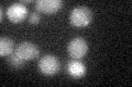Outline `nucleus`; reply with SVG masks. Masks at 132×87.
<instances>
[{
  "label": "nucleus",
  "mask_w": 132,
  "mask_h": 87,
  "mask_svg": "<svg viewBox=\"0 0 132 87\" xmlns=\"http://www.w3.org/2000/svg\"><path fill=\"white\" fill-rule=\"evenodd\" d=\"M94 19L93 11L87 6H77L69 13V22L75 27H86Z\"/></svg>",
  "instance_id": "obj_1"
},
{
  "label": "nucleus",
  "mask_w": 132,
  "mask_h": 87,
  "mask_svg": "<svg viewBox=\"0 0 132 87\" xmlns=\"http://www.w3.org/2000/svg\"><path fill=\"white\" fill-rule=\"evenodd\" d=\"M67 52L74 60H79L84 58L88 52V45L82 37H75L67 45Z\"/></svg>",
  "instance_id": "obj_2"
},
{
  "label": "nucleus",
  "mask_w": 132,
  "mask_h": 87,
  "mask_svg": "<svg viewBox=\"0 0 132 87\" xmlns=\"http://www.w3.org/2000/svg\"><path fill=\"white\" fill-rule=\"evenodd\" d=\"M61 63L59 58L53 55H45L39 61V70L44 75H54L60 71Z\"/></svg>",
  "instance_id": "obj_3"
},
{
  "label": "nucleus",
  "mask_w": 132,
  "mask_h": 87,
  "mask_svg": "<svg viewBox=\"0 0 132 87\" xmlns=\"http://www.w3.org/2000/svg\"><path fill=\"white\" fill-rule=\"evenodd\" d=\"M14 52L24 61L36 59L40 55V49L31 41H22L14 49Z\"/></svg>",
  "instance_id": "obj_4"
},
{
  "label": "nucleus",
  "mask_w": 132,
  "mask_h": 87,
  "mask_svg": "<svg viewBox=\"0 0 132 87\" xmlns=\"http://www.w3.org/2000/svg\"><path fill=\"white\" fill-rule=\"evenodd\" d=\"M28 8L27 6L22 3L21 1L20 2H14L10 5L7 9V16L11 22L13 23H19L22 22L28 16Z\"/></svg>",
  "instance_id": "obj_5"
},
{
  "label": "nucleus",
  "mask_w": 132,
  "mask_h": 87,
  "mask_svg": "<svg viewBox=\"0 0 132 87\" xmlns=\"http://www.w3.org/2000/svg\"><path fill=\"white\" fill-rule=\"evenodd\" d=\"M63 1L62 0H38L35 2L36 10L43 13H54L62 9Z\"/></svg>",
  "instance_id": "obj_6"
},
{
  "label": "nucleus",
  "mask_w": 132,
  "mask_h": 87,
  "mask_svg": "<svg viewBox=\"0 0 132 87\" xmlns=\"http://www.w3.org/2000/svg\"><path fill=\"white\" fill-rule=\"evenodd\" d=\"M66 71H67L68 75L72 76L73 78H80L85 76L87 69H86V65L82 62L73 59L66 65Z\"/></svg>",
  "instance_id": "obj_7"
},
{
  "label": "nucleus",
  "mask_w": 132,
  "mask_h": 87,
  "mask_svg": "<svg viewBox=\"0 0 132 87\" xmlns=\"http://www.w3.org/2000/svg\"><path fill=\"white\" fill-rule=\"evenodd\" d=\"M14 51V41L9 37L0 38V56H9Z\"/></svg>",
  "instance_id": "obj_8"
},
{
  "label": "nucleus",
  "mask_w": 132,
  "mask_h": 87,
  "mask_svg": "<svg viewBox=\"0 0 132 87\" xmlns=\"http://www.w3.org/2000/svg\"><path fill=\"white\" fill-rule=\"evenodd\" d=\"M8 62H9L10 67L13 68L15 70H20L21 68L24 67V63H26L27 61H24L22 58H20L16 53L13 51L11 53V55L8 56Z\"/></svg>",
  "instance_id": "obj_9"
},
{
  "label": "nucleus",
  "mask_w": 132,
  "mask_h": 87,
  "mask_svg": "<svg viewBox=\"0 0 132 87\" xmlns=\"http://www.w3.org/2000/svg\"><path fill=\"white\" fill-rule=\"evenodd\" d=\"M40 21H41V14L36 11L32 12L30 16H29V22H30V24H38V23H40Z\"/></svg>",
  "instance_id": "obj_10"
},
{
  "label": "nucleus",
  "mask_w": 132,
  "mask_h": 87,
  "mask_svg": "<svg viewBox=\"0 0 132 87\" xmlns=\"http://www.w3.org/2000/svg\"><path fill=\"white\" fill-rule=\"evenodd\" d=\"M0 13H1V15H0V20L3 19V9L1 8V10H0Z\"/></svg>",
  "instance_id": "obj_11"
}]
</instances>
